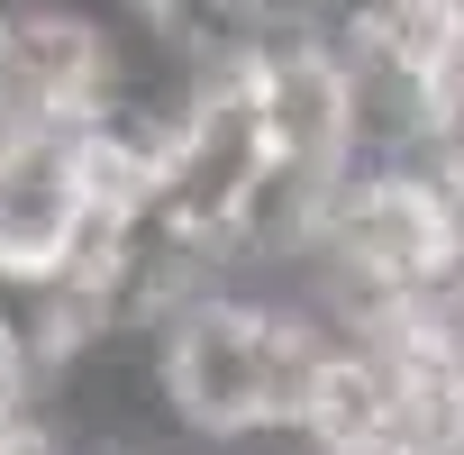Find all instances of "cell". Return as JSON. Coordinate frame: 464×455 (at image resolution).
<instances>
[{"instance_id": "cell-1", "label": "cell", "mask_w": 464, "mask_h": 455, "mask_svg": "<svg viewBox=\"0 0 464 455\" xmlns=\"http://www.w3.org/2000/svg\"><path fill=\"white\" fill-rule=\"evenodd\" d=\"M328 346L337 319L292 274H191L137 319L128 364L164 437L209 455H292Z\"/></svg>"}, {"instance_id": "cell-2", "label": "cell", "mask_w": 464, "mask_h": 455, "mask_svg": "<svg viewBox=\"0 0 464 455\" xmlns=\"http://www.w3.org/2000/svg\"><path fill=\"white\" fill-rule=\"evenodd\" d=\"M328 319L437 310L464 319V173L410 146L364 155L283 265Z\"/></svg>"}, {"instance_id": "cell-3", "label": "cell", "mask_w": 464, "mask_h": 455, "mask_svg": "<svg viewBox=\"0 0 464 455\" xmlns=\"http://www.w3.org/2000/svg\"><path fill=\"white\" fill-rule=\"evenodd\" d=\"M292 455H464V319H337L310 428Z\"/></svg>"}, {"instance_id": "cell-4", "label": "cell", "mask_w": 464, "mask_h": 455, "mask_svg": "<svg viewBox=\"0 0 464 455\" xmlns=\"http://www.w3.org/2000/svg\"><path fill=\"white\" fill-rule=\"evenodd\" d=\"M155 92V46L119 0H0V137L128 128Z\"/></svg>"}, {"instance_id": "cell-5", "label": "cell", "mask_w": 464, "mask_h": 455, "mask_svg": "<svg viewBox=\"0 0 464 455\" xmlns=\"http://www.w3.org/2000/svg\"><path fill=\"white\" fill-rule=\"evenodd\" d=\"M55 401V373L28 337V310L19 301H0V419H19V410H46Z\"/></svg>"}, {"instance_id": "cell-6", "label": "cell", "mask_w": 464, "mask_h": 455, "mask_svg": "<svg viewBox=\"0 0 464 455\" xmlns=\"http://www.w3.org/2000/svg\"><path fill=\"white\" fill-rule=\"evenodd\" d=\"M0 455H82V437L55 419V401L46 410H19V419H0Z\"/></svg>"}]
</instances>
